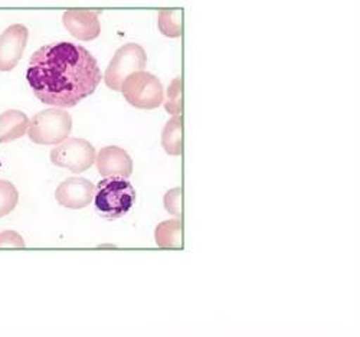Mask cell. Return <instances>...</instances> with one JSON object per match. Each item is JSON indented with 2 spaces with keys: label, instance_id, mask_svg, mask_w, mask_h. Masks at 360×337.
<instances>
[{
  "label": "cell",
  "instance_id": "1",
  "mask_svg": "<svg viewBox=\"0 0 360 337\" xmlns=\"http://www.w3.org/2000/svg\"><path fill=\"white\" fill-rule=\"evenodd\" d=\"M26 80L42 104L71 108L94 94L103 72L97 59L84 46L52 42L31 56Z\"/></svg>",
  "mask_w": 360,
  "mask_h": 337
},
{
  "label": "cell",
  "instance_id": "2",
  "mask_svg": "<svg viewBox=\"0 0 360 337\" xmlns=\"http://www.w3.org/2000/svg\"><path fill=\"white\" fill-rule=\"evenodd\" d=\"M136 203V191L126 177H104L96 188L94 205L98 215L107 221L123 218Z\"/></svg>",
  "mask_w": 360,
  "mask_h": 337
},
{
  "label": "cell",
  "instance_id": "3",
  "mask_svg": "<svg viewBox=\"0 0 360 337\" xmlns=\"http://www.w3.org/2000/svg\"><path fill=\"white\" fill-rule=\"evenodd\" d=\"M72 130V117L63 108L39 111L31 120L27 136L35 144L58 146L65 141Z\"/></svg>",
  "mask_w": 360,
  "mask_h": 337
},
{
  "label": "cell",
  "instance_id": "4",
  "mask_svg": "<svg viewBox=\"0 0 360 337\" xmlns=\"http://www.w3.org/2000/svg\"><path fill=\"white\" fill-rule=\"evenodd\" d=\"M129 104L139 110H155L165 103V89L160 80L147 71L131 74L122 85Z\"/></svg>",
  "mask_w": 360,
  "mask_h": 337
},
{
  "label": "cell",
  "instance_id": "5",
  "mask_svg": "<svg viewBox=\"0 0 360 337\" xmlns=\"http://www.w3.org/2000/svg\"><path fill=\"white\" fill-rule=\"evenodd\" d=\"M147 55L139 44L123 45L114 53L111 63L104 74L107 87L112 91H122L123 82L134 72L144 71Z\"/></svg>",
  "mask_w": 360,
  "mask_h": 337
},
{
  "label": "cell",
  "instance_id": "6",
  "mask_svg": "<svg viewBox=\"0 0 360 337\" xmlns=\"http://www.w3.org/2000/svg\"><path fill=\"white\" fill-rule=\"evenodd\" d=\"M94 146L84 139H67L51 151V162L72 173L86 172L96 162Z\"/></svg>",
  "mask_w": 360,
  "mask_h": 337
},
{
  "label": "cell",
  "instance_id": "7",
  "mask_svg": "<svg viewBox=\"0 0 360 337\" xmlns=\"http://www.w3.org/2000/svg\"><path fill=\"white\" fill-rule=\"evenodd\" d=\"M94 195L96 186L91 180L85 177H70L56 188L55 199L64 208L82 209L93 203Z\"/></svg>",
  "mask_w": 360,
  "mask_h": 337
},
{
  "label": "cell",
  "instance_id": "8",
  "mask_svg": "<svg viewBox=\"0 0 360 337\" xmlns=\"http://www.w3.org/2000/svg\"><path fill=\"white\" fill-rule=\"evenodd\" d=\"M29 38V30L22 23L9 26L0 35V71H12L20 61Z\"/></svg>",
  "mask_w": 360,
  "mask_h": 337
},
{
  "label": "cell",
  "instance_id": "9",
  "mask_svg": "<svg viewBox=\"0 0 360 337\" xmlns=\"http://www.w3.org/2000/svg\"><path fill=\"white\" fill-rule=\"evenodd\" d=\"M96 163L103 177H126L133 174V160L129 153L118 146L103 147L96 156Z\"/></svg>",
  "mask_w": 360,
  "mask_h": 337
},
{
  "label": "cell",
  "instance_id": "10",
  "mask_svg": "<svg viewBox=\"0 0 360 337\" xmlns=\"http://www.w3.org/2000/svg\"><path fill=\"white\" fill-rule=\"evenodd\" d=\"M98 12L93 11H67L63 22L68 32L79 41H93L101 34Z\"/></svg>",
  "mask_w": 360,
  "mask_h": 337
},
{
  "label": "cell",
  "instance_id": "11",
  "mask_svg": "<svg viewBox=\"0 0 360 337\" xmlns=\"http://www.w3.org/2000/svg\"><path fill=\"white\" fill-rule=\"evenodd\" d=\"M31 125V120L23 111L8 110L0 114V144L23 137Z\"/></svg>",
  "mask_w": 360,
  "mask_h": 337
},
{
  "label": "cell",
  "instance_id": "12",
  "mask_svg": "<svg viewBox=\"0 0 360 337\" xmlns=\"http://www.w3.org/2000/svg\"><path fill=\"white\" fill-rule=\"evenodd\" d=\"M162 146L170 156H180L182 153V120L180 115L172 117L162 133Z\"/></svg>",
  "mask_w": 360,
  "mask_h": 337
},
{
  "label": "cell",
  "instance_id": "13",
  "mask_svg": "<svg viewBox=\"0 0 360 337\" xmlns=\"http://www.w3.org/2000/svg\"><path fill=\"white\" fill-rule=\"evenodd\" d=\"M182 238V224L179 220H169L158 225L156 242L160 248H179Z\"/></svg>",
  "mask_w": 360,
  "mask_h": 337
},
{
  "label": "cell",
  "instance_id": "14",
  "mask_svg": "<svg viewBox=\"0 0 360 337\" xmlns=\"http://www.w3.org/2000/svg\"><path fill=\"white\" fill-rule=\"evenodd\" d=\"M19 193L15 185L9 180L0 179V218H4L16 208Z\"/></svg>",
  "mask_w": 360,
  "mask_h": 337
},
{
  "label": "cell",
  "instance_id": "15",
  "mask_svg": "<svg viewBox=\"0 0 360 337\" xmlns=\"http://www.w3.org/2000/svg\"><path fill=\"white\" fill-rule=\"evenodd\" d=\"M159 29L160 32L169 38H177L182 34V25H180V12L163 11L159 13Z\"/></svg>",
  "mask_w": 360,
  "mask_h": 337
},
{
  "label": "cell",
  "instance_id": "16",
  "mask_svg": "<svg viewBox=\"0 0 360 337\" xmlns=\"http://www.w3.org/2000/svg\"><path fill=\"white\" fill-rule=\"evenodd\" d=\"M165 107L172 117L180 115V111H182V80H180V77H176L174 81H172Z\"/></svg>",
  "mask_w": 360,
  "mask_h": 337
},
{
  "label": "cell",
  "instance_id": "17",
  "mask_svg": "<svg viewBox=\"0 0 360 337\" xmlns=\"http://www.w3.org/2000/svg\"><path fill=\"white\" fill-rule=\"evenodd\" d=\"M0 247L22 248L25 247V241L15 231H5V232H0Z\"/></svg>",
  "mask_w": 360,
  "mask_h": 337
}]
</instances>
